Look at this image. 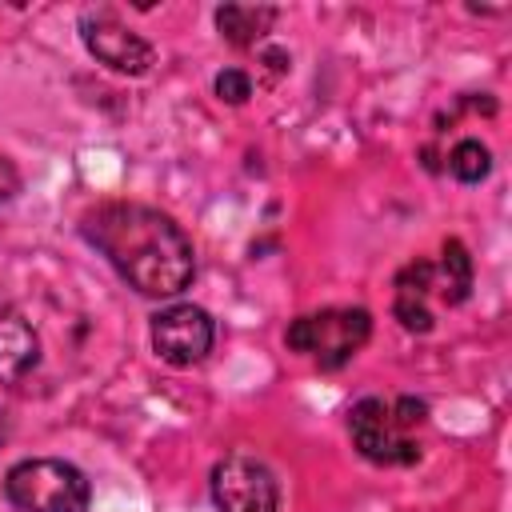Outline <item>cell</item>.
I'll use <instances>...</instances> for the list:
<instances>
[{"label": "cell", "instance_id": "6da1fadb", "mask_svg": "<svg viewBox=\"0 0 512 512\" xmlns=\"http://www.w3.org/2000/svg\"><path fill=\"white\" fill-rule=\"evenodd\" d=\"M80 236L116 268V276L140 296H180L196 276V252L184 228L148 204L108 200L80 216Z\"/></svg>", "mask_w": 512, "mask_h": 512}, {"label": "cell", "instance_id": "7a4b0ae2", "mask_svg": "<svg viewBox=\"0 0 512 512\" xmlns=\"http://www.w3.org/2000/svg\"><path fill=\"white\" fill-rule=\"evenodd\" d=\"M4 496L16 512H84L88 508V476L56 456H32L8 468Z\"/></svg>", "mask_w": 512, "mask_h": 512}, {"label": "cell", "instance_id": "3957f363", "mask_svg": "<svg viewBox=\"0 0 512 512\" xmlns=\"http://www.w3.org/2000/svg\"><path fill=\"white\" fill-rule=\"evenodd\" d=\"M372 336V312L368 308H320L304 312L284 328V344L308 360H316L324 372L348 364Z\"/></svg>", "mask_w": 512, "mask_h": 512}, {"label": "cell", "instance_id": "277c9868", "mask_svg": "<svg viewBox=\"0 0 512 512\" xmlns=\"http://www.w3.org/2000/svg\"><path fill=\"white\" fill-rule=\"evenodd\" d=\"M212 500L216 512H280V484L260 456L232 452L212 468Z\"/></svg>", "mask_w": 512, "mask_h": 512}, {"label": "cell", "instance_id": "5b68a950", "mask_svg": "<svg viewBox=\"0 0 512 512\" xmlns=\"http://www.w3.org/2000/svg\"><path fill=\"white\" fill-rule=\"evenodd\" d=\"M216 344V320L200 304H168L152 316V348L172 368L200 364Z\"/></svg>", "mask_w": 512, "mask_h": 512}, {"label": "cell", "instance_id": "8992f818", "mask_svg": "<svg viewBox=\"0 0 512 512\" xmlns=\"http://www.w3.org/2000/svg\"><path fill=\"white\" fill-rule=\"evenodd\" d=\"M80 40L84 48L112 72L120 76H144L152 64H156V48L136 36L116 12L108 8H96V12H84L80 16Z\"/></svg>", "mask_w": 512, "mask_h": 512}, {"label": "cell", "instance_id": "52a82bcc", "mask_svg": "<svg viewBox=\"0 0 512 512\" xmlns=\"http://www.w3.org/2000/svg\"><path fill=\"white\" fill-rule=\"evenodd\" d=\"M348 436H352L356 452L372 464H412V460H420V448L404 436V428L392 416V400H380V396L356 400L352 412H348Z\"/></svg>", "mask_w": 512, "mask_h": 512}, {"label": "cell", "instance_id": "ba28073f", "mask_svg": "<svg viewBox=\"0 0 512 512\" xmlns=\"http://www.w3.org/2000/svg\"><path fill=\"white\" fill-rule=\"evenodd\" d=\"M40 364V336L32 320L0 292V380L20 384Z\"/></svg>", "mask_w": 512, "mask_h": 512}, {"label": "cell", "instance_id": "9c48e42d", "mask_svg": "<svg viewBox=\"0 0 512 512\" xmlns=\"http://www.w3.org/2000/svg\"><path fill=\"white\" fill-rule=\"evenodd\" d=\"M432 284H436V264L412 260V264L400 268L392 316H396L408 332H432V312H428V292H432Z\"/></svg>", "mask_w": 512, "mask_h": 512}, {"label": "cell", "instance_id": "30bf717a", "mask_svg": "<svg viewBox=\"0 0 512 512\" xmlns=\"http://www.w3.org/2000/svg\"><path fill=\"white\" fill-rule=\"evenodd\" d=\"M276 16L280 12L268 4H224L216 8V28L232 48H256L276 24Z\"/></svg>", "mask_w": 512, "mask_h": 512}, {"label": "cell", "instance_id": "8fae6325", "mask_svg": "<svg viewBox=\"0 0 512 512\" xmlns=\"http://www.w3.org/2000/svg\"><path fill=\"white\" fill-rule=\"evenodd\" d=\"M472 292V256L464 240H444V260H440V300L444 304H464Z\"/></svg>", "mask_w": 512, "mask_h": 512}, {"label": "cell", "instance_id": "7c38bea8", "mask_svg": "<svg viewBox=\"0 0 512 512\" xmlns=\"http://www.w3.org/2000/svg\"><path fill=\"white\" fill-rule=\"evenodd\" d=\"M448 172H452V180H460V184H480V180L492 172V152H488V144H480L476 136L456 140V144L448 148Z\"/></svg>", "mask_w": 512, "mask_h": 512}, {"label": "cell", "instance_id": "4fadbf2b", "mask_svg": "<svg viewBox=\"0 0 512 512\" xmlns=\"http://www.w3.org/2000/svg\"><path fill=\"white\" fill-rule=\"evenodd\" d=\"M212 88H216L220 100H228V104H244V100L252 96V76L240 72V68H224V72H216Z\"/></svg>", "mask_w": 512, "mask_h": 512}, {"label": "cell", "instance_id": "5bb4252c", "mask_svg": "<svg viewBox=\"0 0 512 512\" xmlns=\"http://www.w3.org/2000/svg\"><path fill=\"white\" fill-rule=\"evenodd\" d=\"M16 192H20V168L0 152V204L16 200Z\"/></svg>", "mask_w": 512, "mask_h": 512}, {"label": "cell", "instance_id": "9a60e30c", "mask_svg": "<svg viewBox=\"0 0 512 512\" xmlns=\"http://www.w3.org/2000/svg\"><path fill=\"white\" fill-rule=\"evenodd\" d=\"M8 440V412H0V444Z\"/></svg>", "mask_w": 512, "mask_h": 512}]
</instances>
